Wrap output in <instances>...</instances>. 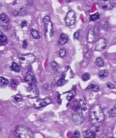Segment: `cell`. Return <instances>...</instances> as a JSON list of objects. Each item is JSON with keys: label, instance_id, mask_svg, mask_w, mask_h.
Listing matches in <instances>:
<instances>
[{"label": "cell", "instance_id": "26", "mask_svg": "<svg viewBox=\"0 0 116 138\" xmlns=\"http://www.w3.org/2000/svg\"><path fill=\"white\" fill-rule=\"evenodd\" d=\"M13 100H14L15 103H18V102H19V101H21L22 100V97L20 94H16L15 96H14Z\"/></svg>", "mask_w": 116, "mask_h": 138}, {"label": "cell", "instance_id": "23", "mask_svg": "<svg viewBox=\"0 0 116 138\" xmlns=\"http://www.w3.org/2000/svg\"><path fill=\"white\" fill-rule=\"evenodd\" d=\"M108 75H109V71L107 70H102L99 73V76L101 78H105L106 77H108Z\"/></svg>", "mask_w": 116, "mask_h": 138}, {"label": "cell", "instance_id": "3", "mask_svg": "<svg viewBox=\"0 0 116 138\" xmlns=\"http://www.w3.org/2000/svg\"><path fill=\"white\" fill-rule=\"evenodd\" d=\"M15 134L19 138H34L33 132L25 126L20 125L15 129Z\"/></svg>", "mask_w": 116, "mask_h": 138}, {"label": "cell", "instance_id": "2", "mask_svg": "<svg viewBox=\"0 0 116 138\" xmlns=\"http://www.w3.org/2000/svg\"><path fill=\"white\" fill-rule=\"evenodd\" d=\"M44 28H45V37L47 42H51L54 35V26L53 23L49 15H46L43 19Z\"/></svg>", "mask_w": 116, "mask_h": 138}, {"label": "cell", "instance_id": "37", "mask_svg": "<svg viewBox=\"0 0 116 138\" xmlns=\"http://www.w3.org/2000/svg\"><path fill=\"white\" fill-rule=\"evenodd\" d=\"M26 25H27L26 21H22V23H21V26H22V28H23V27L26 26Z\"/></svg>", "mask_w": 116, "mask_h": 138}, {"label": "cell", "instance_id": "21", "mask_svg": "<svg viewBox=\"0 0 116 138\" xmlns=\"http://www.w3.org/2000/svg\"><path fill=\"white\" fill-rule=\"evenodd\" d=\"M9 84V81L8 79L3 77H0V87L1 88H5Z\"/></svg>", "mask_w": 116, "mask_h": 138}, {"label": "cell", "instance_id": "11", "mask_svg": "<svg viewBox=\"0 0 116 138\" xmlns=\"http://www.w3.org/2000/svg\"><path fill=\"white\" fill-rule=\"evenodd\" d=\"M9 18L8 17V15L5 13H2L0 15V26L2 28H3L4 29L7 30L8 29L9 26Z\"/></svg>", "mask_w": 116, "mask_h": 138}, {"label": "cell", "instance_id": "29", "mask_svg": "<svg viewBox=\"0 0 116 138\" xmlns=\"http://www.w3.org/2000/svg\"><path fill=\"white\" fill-rule=\"evenodd\" d=\"M82 79L84 81H87L90 79V75L88 73H85L82 75Z\"/></svg>", "mask_w": 116, "mask_h": 138}, {"label": "cell", "instance_id": "8", "mask_svg": "<svg viewBox=\"0 0 116 138\" xmlns=\"http://www.w3.org/2000/svg\"><path fill=\"white\" fill-rule=\"evenodd\" d=\"M52 103V99L49 97L42 98V99H39L38 100H36L34 104V107L35 109H40L42 107H45L46 106H48L49 104H50Z\"/></svg>", "mask_w": 116, "mask_h": 138}, {"label": "cell", "instance_id": "12", "mask_svg": "<svg viewBox=\"0 0 116 138\" xmlns=\"http://www.w3.org/2000/svg\"><path fill=\"white\" fill-rule=\"evenodd\" d=\"M27 91L29 93V97L30 98H35L39 95V89L36 86V85H31L27 89Z\"/></svg>", "mask_w": 116, "mask_h": 138}, {"label": "cell", "instance_id": "16", "mask_svg": "<svg viewBox=\"0 0 116 138\" xmlns=\"http://www.w3.org/2000/svg\"><path fill=\"white\" fill-rule=\"evenodd\" d=\"M68 40V35L66 34H65V33H62L60 35V38H59V40H58V45H63L67 43Z\"/></svg>", "mask_w": 116, "mask_h": 138}, {"label": "cell", "instance_id": "25", "mask_svg": "<svg viewBox=\"0 0 116 138\" xmlns=\"http://www.w3.org/2000/svg\"><path fill=\"white\" fill-rule=\"evenodd\" d=\"M99 18H100V14L97 12V13H95V14H93L90 16V20L92 22H95L98 19H99Z\"/></svg>", "mask_w": 116, "mask_h": 138}, {"label": "cell", "instance_id": "13", "mask_svg": "<svg viewBox=\"0 0 116 138\" xmlns=\"http://www.w3.org/2000/svg\"><path fill=\"white\" fill-rule=\"evenodd\" d=\"M25 81L28 83L29 85H36V79L35 77L34 73L32 71H29L25 77Z\"/></svg>", "mask_w": 116, "mask_h": 138}, {"label": "cell", "instance_id": "10", "mask_svg": "<svg viewBox=\"0 0 116 138\" xmlns=\"http://www.w3.org/2000/svg\"><path fill=\"white\" fill-rule=\"evenodd\" d=\"M72 121L76 125H81L85 121V116L83 113L75 112V114L72 115Z\"/></svg>", "mask_w": 116, "mask_h": 138}, {"label": "cell", "instance_id": "4", "mask_svg": "<svg viewBox=\"0 0 116 138\" xmlns=\"http://www.w3.org/2000/svg\"><path fill=\"white\" fill-rule=\"evenodd\" d=\"M72 108L75 112L83 113L87 110V102L85 98L75 100L72 103Z\"/></svg>", "mask_w": 116, "mask_h": 138}, {"label": "cell", "instance_id": "27", "mask_svg": "<svg viewBox=\"0 0 116 138\" xmlns=\"http://www.w3.org/2000/svg\"><path fill=\"white\" fill-rule=\"evenodd\" d=\"M109 116L110 117H115V107H112L109 111Z\"/></svg>", "mask_w": 116, "mask_h": 138}, {"label": "cell", "instance_id": "38", "mask_svg": "<svg viewBox=\"0 0 116 138\" xmlns=\"http://www.w3.org/2000/svg\"><path fill=\"white\" fill-rule=\"evenodd\" d=\"M23 48H26V41H24V46Z\"/></svg>", "mask_w": 116, "mask_h": 138}, {"label": "cell", "instance_id": "35", "mask_svg": "<svg viewBox=\"0 0 116 138\" xmlns=\"http://www.w3.org/2000/svg\"><path fill=\"white\" fill-rule=\"evenodd\" d=\"M79 33H80V31L79 30H78L77 32H75V34H74V39H79Z\"/></svg>", "mask_w": 116, "mask_h": 138}, {"label": "cell", "instance_id": "6", "mask_svg": "<svg viewBox=\"0 0 116 138\" xmlns=\"http://www.w3.org/2000/svg\"><path fill=\"white\" fill-rule=\"evenodd\" d=\"M99 25H96L95 27H92L89 29L88 35H87V40L89 43H92L95 41L99 32Z\"/></svg>", "mask_w": 116, "mask_h": 138}, {"label": "cell", "instance_id": "1", "mask_svg": "<svg viewBox=\"0 0 116 138\" xmlns=\"http://www.w3.org/2000/svg\"><path fill=\"white\" fill-rule=\"evenodd\" d=\"M89 120L91 124L95 127H100L105 120V114L99 104H94L89 111Z\"/></svg>", "mask_w": 116, "mask_h": 138}, {"label": "cell", "instance_id": "28", "mask_svg": "<svg viewBox=\"0 0 116 138\" xmlns=\"http://www.w3.org/2000/svg\"><path fill=\"white\" fill-rule=\"evenodd\" d=\"M66 82H67L66 80H65V79H63L62 78H61L58 81H57V85L59 86V87H60V86H63L65 84H66Z\"/></svg>", "mask_w": 116, "mask_h": 138}, {"label": "cell", "instance_id": "5", "mask_svg": "<svg viewBox=\"0 0 116 138\" xmlns=\"http://www.w3.org/2000/svg\"><path fill=\"white\" fill-rule=\"evenodd\" d=\"M35 61V56L33 54H22L19 57V62L20 65L23 68H27L30 65H32Z\"/></svg>", "mask_w": 116, "mask_h": 138}, {"label": "cell", "instance_id": "31", "mask_svg": "<svg viewBox=\"0 0 116 138\" xmlns=\"http://www.w3.org/2000/svg\"><path fill=\"white\" fill-rule=\"evenodd\" d=\"M58 54L61 58H64L65 55H66V51L65 49H60L59 50V52H58Z\"/></svg>", "mask_w": 116, "mask_h": 138}, {"label": "cell", "instance_id": "22", "mask_svg": "<svg viewBox=\"0 0 116 138\" xmlns=\"http://www.w3.org/2000/svg\"><path fill=\"white\" fill-rule=\"evenodd\" d=\"M0 42L2 45H5V44H6L8 42V38L1 31H0Z\"/></svg>", "mask_w": 116, "mask_h": 138}, {"label": "cell", "instance_id": "30", "mask_svg": "<svg viewBox=\"0 0 116 138\" xmlns=\"http://www.w3.org/2000/svg\"><path fill=\"white\" fill-rule=\"evenodd\" d=\"M52 69H53L55 71H57L58 69V64L57 62H56L55 61H53L52 62Z\"/></svg>", "mask_w": 116, "mask_h": 138}, {"label": "cell", "instance_id": "32", "mask_svg": "<svg viewBox=\"0 0 116 138\" xmlns=\"http://www.w3.org/2000/svg\"><path fill=\"white\" fill-rule=\"evenodd\" d=\"M18 81L17 80H15V79H12V80H11V81L9 82V85L12 86V87H15V86H17L18 85Z\"/></svg>", "mask_w": 116, "mask_h": 138}, {"label": "cell", "instance_id": "20", "mask_svg": "<svg viewBox=\"0 0 116 138\" xmlns=\"http://www.w3.org/2000/svg\"><path fill=\"white\" fill-rule=\"evenodd\" d=\"M30 32H31V35H32L33 39H40L41 35H40L39 32L37 30H35L34 29H32Z\"/></svg>", "mask_w": 116, "mask_h": 138}, {"label": "cell", "instance_id": "33", "mask_svg": "<svg viewBox=\"0 0 116 138\" xmlns=\"http://www.w3.org/2000/svg\"><path fill=\"white\" fill-rule=\"evenodd\" d=\"M80 137V132L78 131H75L73 134L72 135V138H79Z\"/></svg>", "mask_w": 116, "mask_h": 138}, {"label": "cell", "instance_id": "14", "mask_svg": "<svg viewBox=\"0 0 116 138\" xmlns=\"http://www.w3.org/2000/svg\"><path fill=\"white\" fill-rule=\"evenodd\" d=\"M106 45H107V42H106V40L103 38L99 39L96 43H95V51H103L105 48H106Z\"/></svg>", "mask_w": 116, "mask_h": 138}, {"label": "cell", "instance_id": "36", "mask_svg": "<svg viewBox=\"0 0 116 138\" xmlns=\"http://www.w3.org/2000/svg\"><path fill=\"white\" fill-rule=\"evenodd\" d=\"M102 138H115V137L112 136V134H105Z\"/></svg>", "mask_w": 116, "mask_h": 138}, {"label": "cell", "instance_id": "34", "mask_svg": "<svg viewBox=\"0 0 116 138\" xmlns=\"http://www.w3.org/2000/svg\"><path fill=\"white\" fill-rule=\"evenodd\" d=\"M107 87H108L109 89H115V85L114 83L109 82V83H107Z\"/></svg>", "mask_w": 116, "mask_h": 138}, {"label": "cell", "instance_id": "18", "mask_svg": "<svg viewBox=\"0 0 116 138\" xmlns=\"http://www.w3.org/2000/svg\"><path fill=\"white\" fill-rule=\"evenodd\" d=\"M100 88L98 85H90L89 86H88L85 89L86 91H92V92H98L99 91Z\"/></svg>", "mask_w": 116, "mask_h": 138}, {"label": "cell", "instance_id": "7", "mask_svg": "<svg viewBox=\"0 0 116 138\" xmlns=\"http://www.w3.org/2000/svg\"><path fill=\"white\" fill-rule=\"evenodd\" d=\"M75 20H76V15H75V11L69 10L65 18V22L66 25H68V26L73 25L75 23Z\"/></svg>", "mask_w": 116, "mask_h": 138}, {"label": "cell", "instance_id": "24", "mask_svg": "<svg viewBox=\"0 0 116 138\" xmlns=\"http://www.w3.org/2000/svg\"><path fill=\"white\" fill-rule=\"evenodd\" d=\"M95 64L98 67H103L104 66V61L102 58L99 57L95 60Z\"/></svg>", "mask_w": 116, "mask_h": 138}, {"label": "cell", "instance_id": "19", "mask_svg": "<svg viewBox=\"0 0 116 138\" xmlns=\"http://www.w3.org/2000/svg\"><path fill=\"white\" fill-rule=\"evenodd\" d=\"M10 69H11L12 71H13L18 73V72H19L20 70H21V66H20L19 65H18L17 63L13 62V63L11 65V66H10Z\"/></svg>", "mask_w": 116, "mask_h": 138}, {"label": "cell", "instance_id": "9", "mask_svg": "<svg viewBox=\"0 0 116 138\" xmlns=\"http://www.w3.org/2000/svg\"><path fill=\"white\" fill-rule=\"evenodd\" d=\"M99 5L104 10H111L115 6V2L114 1H99Z\"/></svg>", "mask_w": 116, "mask_h": 138}, {"label": "cell", "instance_id": "15", "mask_svg": "<svg viewBox=\"0 0 116 138\" xmlns=\"http://www.w3.org/2000/svg\"><path fill=\"white\" fill-rule=\"evenodd\" d=\"M75 94H76V93H75V89H72V90H71V91H69L64 93L62 95H60V98H61V100L63 99V98H65V99L68 101V103H70L71 100L74 98Z\"/></svg>", "mask_w": 116, "mask_h": 138}, {"label": "cell", "instance_id": "17", "mask_svg": "<svg viewBox=\"0 0 116 138\" xmlns=\"http://www.w3.org/2000/svg\"><path fill=\"white\" fill-rule=\"evenodd\" d=\"M96 134L95 132L90 130H86L83 132V137L84 138H95Z\"/></svg>", "mask_w": 116, "mask_h": 138}]
</instances>
